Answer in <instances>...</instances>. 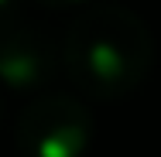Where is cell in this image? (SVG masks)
Here are the masks:
<instances>
[{
    "instance_id": "1",
    "label": "cell",
    "mask_w": 161,
    "mask_h": 157,
    "mask_svg": "<svg viewBox=\"0 0 161 157\" xmlns=\"http://www.w3.org/2000/svg\"><path fill=\"white\" fill-rule=\"evenodd\" d=\"M154 65V34L130 7L99 0L79 10L62 38L69 82L99 102L127 99L144 86Z\"/></svg>"
},
{
    "instance_id": "2",
    "label": "cell",
    "mask_w": 161,
    "mask_h": 157,
    "mask_svg": "<svg viewBox=\"0 0 161 157\" xmlns=\"http://www.w3.org/2000/svg\"><path fill=\"white\" fill-rule=\"evenodd\" d=\"M14 140L21 157H82L93 144V113L75 96L41 92L21 109Z\"/></svg>"
},
{
    "instance_id": "3",
    "label": "cell",
    "mask_w": 161,
    "mask_h": 157,
    "mask_svg": "<svg viewBox=\"0 0 161 157\" xmlns=\"http://www.w3.org/2000/svg\"><path fill=\"white\" fill-rule=\"evenodd\" d=\"M62 68V44L38 28L21 21L17 28L0 34V82L14 92H41L52 86Z\"/></svg>"
},
{
    "instance_id": "4",
    "label": "cell",
    "mask_w": 161,
    "mask_h": 157,
    "mask_svg": "<svg viewBox=\"0 0 161 157\" xmlns=\"http://www.w3.org/2000/svg\"><path fill=\"white\" fill-rule=\"evenodd\" d=\"M21 21H24L21 0H0V34H7L10 28H17Z\"/></svg>"
},
{
    "instance_id": "5",
    "label": "cell",
    "mask_w": 161,
    "mask_h": 157,
    "mask_svg": "<svg viewBox=\"0 0 161 157\" xmlns=\"http://www.w3.org/2000/svg\"><path fill=\"white\" fill-rule=\"evenodd\" d=\"M34 3H41L48 10H65V7H79V3H89V0H34Z\"/></svg>"
},
{
    "instance_id": "6",
    "label": "cell",
    "mask_w": 161,
    "mask_h": 157,
    "mask_svg": "<svg viewBox=\"0 0 161 157\" xmlns=\"http://www.w3.org/2000/svg\"><path fill=\"white\" fill-rule=\"evenodd\" d=\"M0 116H3V102H0Z\"/></svg>"
}]
</instances>
